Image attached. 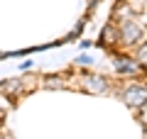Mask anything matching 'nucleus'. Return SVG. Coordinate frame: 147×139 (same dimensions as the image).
I'll return each instance as SVG.
<instances>
[{"label":"nucleus","mask_w":147,"mask_h":139,"mask_svg":"<svg viewBox=\"0 0 147 139\" xmlns=\"http://www.w3.org/2000/svg\"><path fill=\"white\" fill-rule=\"evenodd\" d=\"M135 59H142V61H147V41H145V44H140V49L135 51Z\"/></svg>","instance_id":"nucleus-2"},{"label":"nucleus","mask_w":147,"mask_h":139,"mask_svg":"<svg viewBox=\"0 0 147 139\" xmlns=\"http://www.w3.org/2000/svg\"><path fill=\"white\" fill-rule=\"evenodd\" d=\"M79 63H91V59L86 56V54H81V56H79Z\"/></svg>","instance_id":"nucleus-3"},{"label":"nucleus","mask_w":147,"mask_h":139,"mask_svg":"<svg viewBox=\"0 0 147 139\" xmlns=\"http://www.w3.org/2000/svg\"><path fill=\"white\" fill-rule=\"evenodd\" d=\"M115 68L120 73H137V71H142V66L137 61H120V59L115 61Z\"/></svg>","instance_id":"nucleus-1"}]
</instances>
